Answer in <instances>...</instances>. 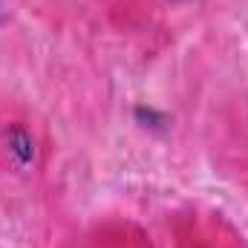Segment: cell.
<instances>
[{
	"mask_svg": "<svg viewBox=\"0 0 248 248\" xmlns=\"http://www.w3.org/2000/svg\"><path fill=\"white\" fill-rule=\"evenodd\" d=\"M6 147L9 153L17 159V165H32L35 162V139L23 130V127H9L6 130Z\"/></svg>",
	"mask_w": 248,
	"mask_h": 248,
	"instance_id": "cell-1",
	"label": "cell"
},
{
	"mask_svg": "<svg viewBox=\"0 0 248 248\" xmlns=\"http://www.w3.org/2000/svg\"><path fill=\"white\" fill-rule=\"evenodd\" d=\"M0 17H3V12H0Z\"/></svg>",
	"mask_w": 248,
	"mask_h": 248,
	"instance_id": "cell-2",
	"label": "cell"
}]
</instances>
